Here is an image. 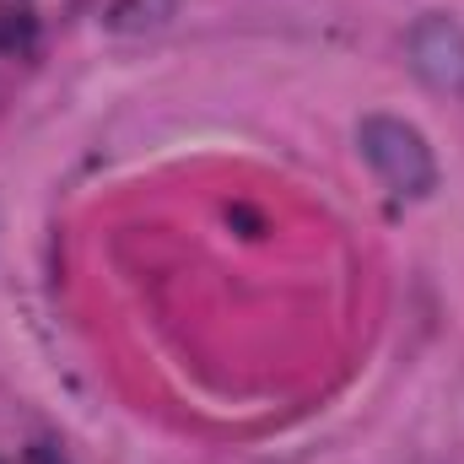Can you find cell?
I'll return each mask as SVG.
<instances>
[{
	"label": "cell",
	"instance_id": "cell-6",
	"mask_svg": "<svg viewBox=\"0 0 464 464\" xmlns=\"http://www.w3.org/2000/svg\"><path fill=\"white\" fill-rule=\"evenodd\" d=\"M33 459H38V464H60L54 454H49V449H33Z\"/></svg>",
	"mask_w": 464,
	"mask_h": 464
},
{
	"label": "cell",
	"instance_id": "cell-5",
	"mask_svg": "<svg viewBox=\"0 0 464 464\" xmlns=\"http://www.w3.org/2000/svg\"><path fill=\"white\" fill-rule=\"evenodd\" d=\"M227 222H232V227H243V237H254V232H259V217H254L248 206H232V211H227Z\"/></svg>",
	"mask_w": 464,
	"mask_h": 464
},
{
	"label": "cell",
	"instance_id": "cell-4",
	"mask_svg": "<svg viewBox=\"0 0 464 464\" xmlns=\"http://www.w3.org/2000/svg\"><path fill=\"white\" fill-rule=\"evenodd\" d=\"M27 33H33V16L27 11H0V49L27 44Z\"/></svg>",
	"mask_w": 464,
	"mask_h": 464
},
{
	"label": "cell",
	"instance_id": "cell-2",
	"mask_svg": "<svg viewBox=\"0 0 464 464\" xmlns=\"http://www.w3.org/2000/svg\"><path fill=\"white\" fill-rule=\"evenodd\" d=\"M405 54L432 92H464V27L454 16H421L405 38Z\"/></svg>",
	"mask_w": 464,
	"mask_h": 464
},
{
	"label": "cell",
	"instance_id": "cell-3",
	"mask_svg": "<svg viewBox=\"0 0 464 464\" xmlns=\"http://www.w3.org/2000/svg\"><path fill=\"white\" fill-rule=\"evenodd\" d=\"M179 0H109V27L119 33H146V27H162L173 16Z\"/></svg>",
	"mask_w": 464,
	"mask_h": 464
},
{
	"label": "cell",
	"instance_id": "cell-1",
	"mask_svg": "<svg viewBox=\"0 0 464 464\" xmlns=\"http://www.w3.org/2000/svg\"><path fill=\"white\" fill-rule=\"evenodd\" d=\"M356 146H362V157L372 162V173H378L394 195H411V200L432 195V184H438V157H432V146H427V135H421L416 124L389 119V114H367L362 130H356Z\"/></svg>",
	"mask_w": 464,
	"mask_h": 464
}]
</instances>
